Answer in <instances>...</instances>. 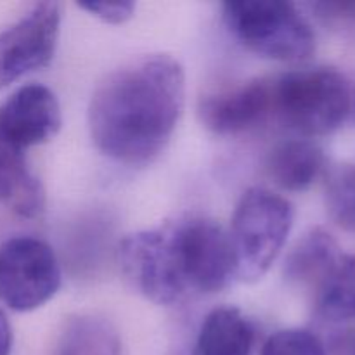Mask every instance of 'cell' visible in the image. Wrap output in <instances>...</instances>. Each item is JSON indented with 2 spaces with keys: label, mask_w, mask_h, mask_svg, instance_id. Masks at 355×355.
<instances>
[{
  "label": "cell",
  "mask_w": 355,
  "mask_h": 355,
  "mask_svg": "<svg viewBox=\"0 0 355 355\" xmlns=\"http://www.w3.org/2000/svg\"><path fill=\"white\" fill-rule=\"evenodd\" d=\"M186 97L179 61L151 54L106 76L89 106L94 144L125 165L151 163L172 139Z\"/></svg>",
  "instance_id": "1"
},
{
  "label": "cell",
  "mask_w": 355,
  "mask_h": 355,
  "mask_svg": "<svg viewBox=\"0 0 355 355\" xmlns=\"http://www.w3.org/2000/svg\"><path fill=\"white\" fill-rule=\"evenodd\" d=\"M349 111L350 87L338 69L304 68L272 80V114L298 134H331Z\"/></svg>",
  "instance_id": "2"
},
{
  "label": "cell",
  "mask_w": 355,
  "mask_h": 355,
  "mask_svg": "<svg viewBox=\"0 0 355 355\" xmlns=\"http://www.w3.org/2000/svg\"><path fill=\"white\" fill-rule=\"evenodd\" d=\"M231 33L255 54L283 62H300L315 51V35L304 14L281 0H238L224 3Z\"/></svg>",
  "instance_id": "3"
},
{
  "label": "cell",
  "mask_w": 355,
  "mask_h": 355,
  "mask_svg": "<svg viewBox=\"0 0 355 355\" xmlns=\"http://www.w3.org/2000/svg\"><path fill=\"white\" fill-rule=\"evenodd\" d=\"M293 225V207L272 191L253 187L239 200L229 232L236 276L246 283L262 279L277 259Z\"/></svg>",
  "instance_id": "4"
},
{
  "label": "cell",
  "mask_w": 355,
  "mask_h": 355,
  "mask_svg": "<svg viewBox=\"0 0 355 355\" xmlns=\"http://www.w3.org/2000/svg\"><path fill=\"white\" fill-rule=\"evenodd\" d=\"M118 260L132 286L155 304L173 305L193 295L173 224L127 236Z\"/></svg>",
  "instance_id": "5"
},
{
  "label": "cell",
  "mask_w": 355,
  "mask_h": 355,
  "mask_svg": "<svg viewBox=\"0 0 355 355\" xmlns=\"http://www.w3.org/2000/svg\"><path fill=\"white\" fill-rule=\"evenodd\" d=\"M61 284V269L51 246L31 236L0 245V302L10 311L30 312L47 304Z\"/></svg>",
  "instance_id": "6"
},
{
  "label": "cell",
  "mask_w": 355,
  "mask_h": 355,
  "mask_svg": "<svg viewBox=\"0 0 355 355\" xmlns=\"http://www.w3.org/2000/svg\"><path fill=\"white\" fill-rule=\"evenodd\" d=\"M59 26V3L40 2L0 31V90L21 76L49 66L58 47Z\"/></svg>",
  "instance_id": "7"
},
{
  "label": "cell",
  "mask_w": 355,
  "mask_h": 355,
  "mask_svg": "<svg viewBox=\"0 0 355 355\" xmlns=\"http://www.w3.org/2000/svg\"><path fill=\"white\" fill-rule=\"evenodd\" d=\"M193 293H217L236 276L231 239L220 224L207 217L173 222Z\"/></svg>",
  "instance_id": "8"
},
{
  "label": "cell",
  "mask_w": 355,
  "mask_h": 355,
  "mask_svg": "<svg viewBox=\"0 0 355 355\" xmlns=\"http://www.w3.org/2000/svg\"><path fill=\"white\" fill-rule=\"evenodd\" d=\"M61 127V107L51 89L38 83L17 89L0 106V142L24 151L44 144Z\"/></svg>",
  "instance_id": "9"
},
{
  "label": "cell",
  "mask_w": 355,
  "mask_h": 355,
  "mask_svg": "<svg viewBox=\"0 0 355 355\" xmlns=\"http://www.w3.org/2000/svg\"><path fill=\"white\" fill-rule=\"evenodd\" d=\"M269 114H272V80L266 78L211 94L200 104L203 125L220 135L241 134L259 127Z\"/></svg>",
  "instance_id": "10"
},
{
  "label": "cell",
  "mask_w": 355,
  "mask_h": 355,
  "mask_svg": "<svg viewBox=\"0 0 355 355\" xmlns=\"http://www.w3.org/2000/svg\"><path fill=\"white\" fill-rule=\"evenodd\" d=\"M338 243L324 229H312L295 245L284 263V276L291 284L312 288L318 293L342 260Z\"/></svg>",
  "instance_id": "11"
},
{
  "label": "cell",
  "mask_w": 355,
  "mask_h": 355,
  "mask_svg": "<svg viewBox=\"0 0 355 355\" xmlns=\"http://www.w3.org/2000/svg\"><path fill=\"white\" fill-rule=\"evenodd\" d=\"M0 203L23 218H37L45 210V191L28 166L24 151L0 142Z\"/></svg>",
  "instance_id": "12"
},
{
  "label": "cell",
  "mask_w": 355,
  "mask_h": 355,
  "mask_svg": "<svg viewBox=\"0 0 355 355\" xmlns=\"http://www.w3.org/2000/svg\"><path fill=\"white\" fill-rule=\"evenodd\" d=\"M326 166L322 149L307 139L281 142L267 158V173L284 191H305L321 177Z\"/></svg>",
  "instance_id": "13"
},
{
  "label": "cell",
  "mask_w": 355,
  "mask_h": 355,
  "mask_svg": "<svg viewBox=\"0 0 355 355\" xmlns=\"http://www.w3.org/2000/svg\"><path fill=\"white\" fill-rule=\"evenodd\" d=\"M255 328L239 309L218 307L205 318L193 355H252Z\"/></svg>",
  "instance_id": "14"
},
{
  "label": "cell",
  "mask_w": 355,
  "mask_h": 355,
  "mask_svg": "<svg viewBox=\"0 0 355 355\" xmlns=\"http://www.w3.org/2000/svg\"><path fill=\"white\" fill-rule=\"evenodd\" d=\"M318 314L328 324L355 321V257H342L318 291Z\"/></svg>",
  "instance_id": "15"
},
{
  "label": "cell",
  "mask_w": 355,
  "mask_h": 355,
  "mask_svg": "<svg viewBox=\"0 0 355 355\" xmlns=\"http://www.w3.org/2000/svg\"><path fill=\"white\" fill-rule=\"evenodd\" d=\"M58 355H120V342L106 322L82 318L68 326Z\"/></svg>",
  "instance_id": "16"
},
{
  "label": "cell",
  "mask_w": 355,
  "mask_h": 355,
  "mask_svg": "<svg viewBox=\"0 0 355 355\" xmlns=\"http://www.w3.org/2000/svg\"><path fill=\"white\" fill-rule=\"evenodd\" d=\"M324 201L331 220L345 232L355 234V165L345 163L329 170Z\"/></svg>",
  "instance_id": "17"
},
{
  "label": "cell",
  "mask_w": 355,
  "mask_h": 355,
  "mask_svg": "<svg viewBox=\"0 0 355 355\" xmlns=\"http://www.w3.org/2000/svg\"><path fill=\"white\" fill-rule=\"evenodd\" d=\"M260 355H328L324 342L305 329H283L269 336Z\"/></svg>",
  "instance_id": "18"
},
{
  "label": "cell",
  "mask_w": 355,
  "mask_h": 355,
  "mask_svg": "<svg viewBox=\"0 0 355 355\" xmlns=\"http://www.w3.org/2000/svg\"><path fill=\"white\" fill-rule=\"evenodd\" d=\"M80 7L110 24L125 23L135 12L134 2H89L80 3Z\"/></svg>",
  "instance_id": "19"
},
{
  "label": "cell",
  "mask_w": 355,
  "mask_h": 355,
  "mask_svg": "<svg viewBox=\"0 0 355 355\" xmlns=\"http://www.w3.org/2000/svg\"><path fill=\"white\" fill-rule=\"evenodd\" d=\"M328 355H355V329L340 328L324 343Z\"/></svg>",
  "instance_id": "20"
},
{
  "label": "cell",
  "mask_w": 355,
  "mask_h": 355,
  "mask_svg": "<svg viewBox=\"0 0 355 355\" xmlns=\"http://www.w3.org/2000/svg\"><path fill=\"white\" fill-rule=\"evenodd\" d=\"M10 352H12V328L7 315L0 309V355H10Z\"/></svg>",
  "instance_id": "21"
}]
</instances>
